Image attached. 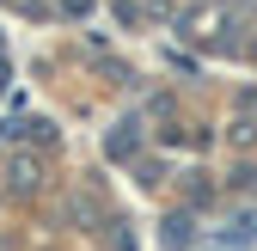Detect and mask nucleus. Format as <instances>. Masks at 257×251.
Listing matches in <instances>:
<instances>
[{
  "mask_svg": "<svg viewBox=\"0 0 257 251\" xmlns=\"http://www.w3.org/2000/svg\"><path fill=\"white\" fill-rule=\"evenodd\" d=\"M61 13H92V0H61Z\"/></svg>",
  "mask_w": 257,
  "mask_h": 251,
  "instance_id": "3",
  "label": "nucleus"
},
{
  "mask_svg": "<svg viewBox=\"0 0 257 251\" xmlns=\"http://www.w3.org/2000/svg\"><path fill=\"white\" fill-rule=\"evenodd\" d=\"M166 239H172V245H190V239H196V227H190V221H184V214H178V221L166 227Z\"/></svg>",
  "mask_w": 257,
  "mask_h": 251,
  "instance_id": "2",
  "label": "nucleus"
},
{
  "mask_svg": "<svg viewBox=\"0 0 257 251\" xmlns=\"http://www.w3.org/2000/svg\"><path fill=\"white\" fill-rule=\"evenodd\" d=\"M251 55H257V43H251Z\"/></svg>",
  "mask_w": 257,
  "mask_h": 251,
  "instance_id": "4",
  "label": "nucleus"
},
{
  "mask_svg": "<svg viewBox=\"0 0 257 251\" xmlns=\"http://www.w3.org/2000/svg\"><path fill=\"white\" fill-rule=\"evenodd\" d=\"M110 153L122 160V153H135V122H122V135H110Z\"/></svg>",
  "mask_w": 257,
  "mask_h": 251,
  "instance_id": "1",
  "label": "nucleus"
}]
</instances>
